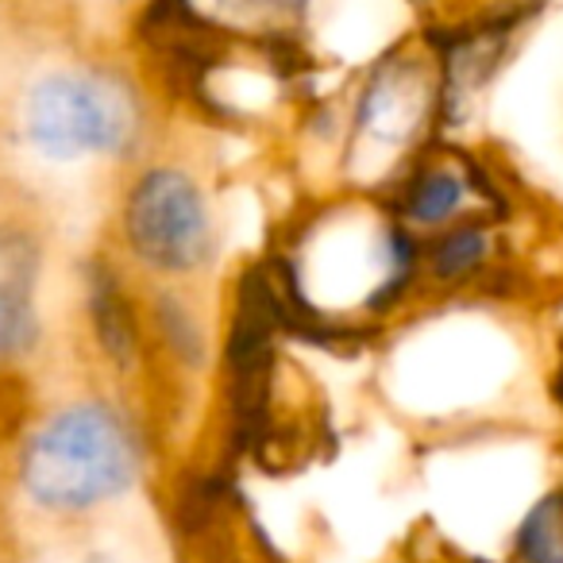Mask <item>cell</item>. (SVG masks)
I'll return each instance as SVG.
<instances>
[{
  "label": "cell",
  "instance_id": "4",
  "mask_svg": "<svg viewBox=\"0 0 563 563\" xmlns=\"http://www.w3.org/2000/svg\"><path fill=\"white\" fill-rule=\"evenodd\" d=\"M40 251L24 232L0 228V355L24 352L35 340Z\"/></svg>",
  "mask_w": 563,
  "mask_h": 563
},
{
  "label": "cell",
  "instance_id": "7",
  "mask_svg": "<svg viewBox=\"0 0 563 563\" xmlns=\"http://www.w3.org/2000/svg\"><path fill=\"white\" fill-rule=\"evenodd\" d=\"M483 255H486V235L478 228H460V232H452L437 247V271L444 278H460V274L475 271L483 263Z\"/></svg>",
  "mask_w": 563,
  "mask_h": 563
},
{
  "label": "cell",
  "instance_id": "6",
  "mask_svg": "<svg viewBox=\"0 0 563 563\" xmlns=\"http://www.w3.org/2000/svg\"><path fill=\"white\" fill-rule=\"evenodd\" d=\"M463 201V181L448 170H437L413 189V201H409V220L413 224H440L448 220Z\"/></svg>",
  "mask_w": 563,
  "mask_h": 563
},
{
  "label": "cell",
  "instance_id": "5",
  "mask_svg": "<svg viewBox=\"0 0 563 563\" xmlns=\"http://www.w3.org/2000/svg\"><path fill=\"white\" fill-rule=\"evenodd\" d=\"M525 563H563V494H548L529 509L517 532Z\"/></svg>",
  "mask_w": 563,
  "mask_h": 563
},
{
  "label": "cell",
  "instance_id": "2",
  "mask_svg": "<svg viewBox=\"0 0 563 563\" xmlns=\"http://www.w3.org/2000/svg\"><path fill=\"white\" fill-rule=\"evenodd\" d=\"M20 124L43 158H109L132 140L135 104L124 86L93 70H51L27 89Z\"/></svg>",
  "mask_w": 563,
  "mask_h": 563
},
{
  "label": "cell",
  "instance_id": "3",
  "mask_svg": "<svg viewBox=\"0 0 563 563\" xmlns=\"http://www.w3.org/2000/svg\"><path fill=\"white\" fill-rule=\"evenodd\" d=\"M132 251L163 274H189L212 255V212L201 186L174 166L147 170L124 205Z\"/></svg>",
  "mask_w": 563,
  "mask_h": 563
},
{
  "label": "cell",
  "instance_id": "1",
  "mask_svg": "<svg viewBox=\"0 0 563 563\" xmlns=\"http://www.w3.org/2000/svg\"><path fill=\"white\" fill-rule=\"evenodd\" d=\"M24 490L51 514H81L112 501L135 483L140 455L124 421L109 406H66L32 437L24 452Z\"/></svg>",
  "mask_w": 563,
  "mask_h": 563
}]
</instances>
